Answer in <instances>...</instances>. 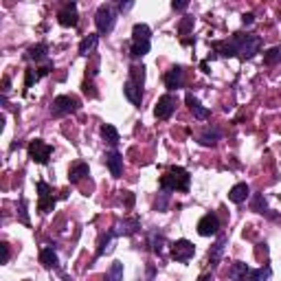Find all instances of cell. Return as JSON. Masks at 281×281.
Returning <instances> with one entry per match:
<instances>
[{"label": "cell", "mask_w": 281, "mask_h": 281, "mask_svg": "<svg viewBox=\"0 0 281 281\" xmlns=\"http://www.w3.org/2000/svg\"><path fill=\"white\" fill-rule=\"evenodd\" d=\"M189 180L191 176L184 167H172L160 176V189L167 194L169 191H189Z\"/></svg>", "instance_id": "obj_1"}, {"label": "cell", "mask_w": 281, "mask_h": 281, "mask_svg": "<svg viewBox=\"0 0 281 281\" xmlns=\"http://www.w3.org/2000/svg\"><path fill=\"white\" fill-rule=\"evenodd\" d=\"M150 46H152V31L150 27L143 25V22H138L132 29V49L130 53L132 57H143L150 53Z\"/></svg>", "instance_id": "obj_2"}, {"label": "cell", "mask_w": 281, "mask_h": 281, "mask_svg": "<svg viewBox=\"0 0 281 281\" xmlns=\"http://www.w3.org/2000/svg\"><path fill=\"white\" fill-rule=\"evenodd\" d=\"M116 22V9L112 5H101L97 13H95V25H97L99 33H110Z\"/></svg>", "instance_id": "obj_3"}, {"label": "cell", "mask_w": 281, "mask_h": 281, "mask_svg": "<svg viewBox=\"0 0 281 281\" xmlns=\"http://www.w3.org/2000/svg\"><path fill=\"white\" fill-rule=\"evenodd\" d=\"M79 110V101L71 95H60V97L53 99V106H51V114L53 116H66V114H73Z\"/></svg>", "instance_id": "obj_4"}, {"label": "cell", "mask_w": 281, "mask_h": 281, "mask_svg": "<svg viewBox=\"0 0 281 281\" xmlns=\"http://www.w3.org/2000/svg\"><path fill=\"white\" fill-rule=\"evenodd\" d=\"M51 154H53V147H51L49 143H44V140L35 138L29 143V156H31L33 162H38V165H46Z\"/></svg>", "instance_id": "obj_5"}, {"label": "cell", "mask_w": 281, "mask_h": 281, "mask_svg": "<svg viewBox=\"0 0 281 281\" xmlns=\"http://www.w3.org/2000/svg\"><path fill=\"white\" fill-rule=\"evenodd\" d=\"M262 49V38L260 35H244L242 33V42H240V57L242 60H250L260 53Z\"/></svg>", "instance_id": "obj_6"}, {"label": "cell", "mask_w": 281, "mask_h": 281, "mask_svg": "<svg viewBox=\"0 0 281 281\" xmlns=\"http://www.w3.org/2000/svg\"><path fill=\"white\" fill-rule=\"evenodd\" d=\"M194 253H196V246L189 240H176L172 244V257L176 262H180V264L189 262L191 257H194Z\"/></svg>", "instance_id": "obj_7"}, {"label": "cell", "mask_w": 281, "mask_h": 281, "mask_svg": "<svg viewBox=\"0 0 281 281\" xmlns=\"http://www.w3.org/2000/svg\"><path fill=\"white\" fill-rule=\"evenodd\" d=\"M218 231H220V218L213 211L204 213L200 222H198V233H200L202 238H211V235H216Z\"/></svg>", "instance_id": "obj_8"}, {"label": "cell", "mask_w": 281, "mask_h": 281, "mask_svg": "<svg viewBox=\"0 0 281 281\" xmlns=\"http://www.w3.org/2000/svg\"><path fill=\"white\" fill-rule=\"evenodd\" d=\"M240 42H242V33H235L231 40L213 42V49H216L222 57H233V55H240Z\"/></svg>", "instance_id": "obj_9"}, {"label": "cell", "mask_w": 281, "mask_h": 281, "mask_svg": "<svg viewBox=\"0 0 281 281\" xmlns=\"http://www.w3.org/2000/svg\"><path fill=\"white\" fill-rule=\"evenodd\" d=\"M174 110H176V97L174 95H162L156 103V108H154V114H156V119L165 121L174 114Z\"/></svg>", "instance_id": "obj_10"}, {"label": "cell", "mask_w": 281, "mask_h": 281, "mask_svg": "<svg viewBox=\"0 0 281 281\" xmlns=\"http://www.w3.org/2000/svg\"><path fill=\"white\" fill-rule=\"evenodd\" d=\"M57 22H60L62 27H77V22H79V13H77V5L75 3H68V5H64L60 13H57Z\"/></svg>", "instance_id": "obj_11"}, {"label": "cell", "mask_w": 281, "mask_h": 281, "mask_svg": "<svg viewBox=\"0 0 281 281\" xmlns=\"http://www.w3.org/2000/svg\"><path fill=\"white\" fill-rule=\"evenodd\" d=\"M38 191H40V202H38V206H40V211L42 213H49V211H53V206H55V198H53V194H51V187L46 182H38Z\"/></svg>", "instance_id": "obj_12"}, {"label": "cell", "mask_w": 281, "mask_h": 281, "mask_svg": "<svg viewBox=\"0 0 281 281\" xmlns=\"http://www.w3.org/2000/svg\"><path fill=\"white\" fill-rule=\"evenodd\" d=\"M182 84H184L182 66H174V68H169L165 73V86L169 88V90H178V88H182Z\"/></svg>", "instance_id": "obj_13"}, {"label": "cell", "mask_w": 281, "mask_h": 281, "mask_svg": "<svg viewBox=\"0 0 281 281\" xmlns=\"http://www.w3.org/2000/svg\"><path fill=\"white\" fill-rule=\"evenodd\" d=\"M123 95L134 103V106H140V101H143V88H140L138 84H134L132 79H128L123 84Z\"/></svg>", "instance_id": "obj_14"}, {"label": "cell", "mask_w": 281, "mask_h": 281, "mask_svg": "<svg viewBox=\"0 0 281 281\" xmlns=\"http://www.w3.org/2000/svg\"><path fill=\"white\" fill-rule=\"evenodd\" d=\"M184 101H187L189 110H191V112H194V116H196L198 121H206V119H209V110H206V108H204L202 103L198 101V99H196L191 92H187V97H184Z\"/></svg>", "instance_id": "obj_15"}, {"label": "cell", "mask_w": 281, "mask_h": 281, "mask_svg": "<svg viewBox=\"0 0 281 281\" xmlns=\"http://www.w3.org/2000/svg\"><path fill=\"white\" fill-rule=\"evenodd\" d=\"M106 162H108V169H110V174L114 176V178H119V176L123 174V156L119 152H110L108 156H106Z\"/></svg>", "instance_id": "obj_16"}, {"label": "cell", "mask_w": 281, "mask_h": 281, "mask_svg": "<svg viewBox=\"0 0 281 281\" xmlns=\"http://www.w3.org/2000/svg\"><path fill=\"white\" fill-rule=\"evenodd\" d=\"M248 196H250V187H248L246 182H238L231 191H228V200L235 202V204H242Z\"/></svg>", "instance_id": "obj_17"}, {"label": "cell", "mask_w": 281, "mask_h": 281, "mask_svg": "<svg viewBox=\"0 0 281 281\" xmlns=\"http://www.w3.org/2000/svg\"><path fill=\"white\" fill-rule=\"evenodd\" d=\"M97 44H99V33H88L86 38L79 42V53L84 57H88L95 49H97Z\"/></svg>", "instance_id": "obj_18"}, {"label": "cell", "mask_w": 281, "mask_h": 281, "mask_svg": "<svg viewBox=\"0 0 281 281\" xmlns=\"http://www.w3.org/2000/svg\"><path fill=\"white\" fill-rule=\"evenodd\" d=\"M138 228H140L138 218H130V220H123L116 224V235H134Z\"/></svg>", "instance_id": "obj_19"}, {"label": "cell", "mask_w": 281, "mask_h": 281, "mask_svg": "<svg viewBox=\"0 0 281 281\" xmlns=\"http://www.w3.org/2000/svg\"><path fill=\"white\" fill-rule=\"evenodd\" d=\"M88 174H90V169H88L86 162H73L71 169H68V180L71 182H79L81 178H86Z\"/></svg>", "instance_id": "obj_20"}, {"label": "cell", "mask_w": 281, "mask_h": 281, "mask_svg": "<svg viewBox=\"0 0 281 281\" xmlns=\"http://www.w3.org/2000/svg\"><path fill=\"white\" fill-rule=\"evenodd\" d=\"M40 262L46 266V268H57V264H60V260H57V253L53 246H44L40 250Z\"/></svg>", "instance_id": "obj_21"}, {"label": "cell", "mask_w": 281, "mask_h": 281, "mask_svg": "<svg viewBox=\"0 0 281 281\" xmlns=\"http://www.w3.org/2000/svg\"><path fill=\"white\" fill-rule=\"evenodd\" d=\"M224 246H226V238H224V235H220L218 242L213 244L211 250H209V262H211V266H218L222 253H224Z\"/></svg>", "instance_id": "obj_22"}, {"label": "cell", "mask_w": 281, "mask_h": 281, "mask_svg": "<svg viewBox=\"0 0 281 281\" xmlns=\"http://www.w3.org/2000/svg\"><path fill=\"white\" fill-rule=\"evenodd\" d=\"M248 272H250V266H248V264H244V262H235V264L231 266V270H228V277H231L233 281H244Z\"/></svg>", "instance_id": "obj_23"}, {"label": "cell", "mask_w": 281, "mask_h": 281, "mask_svg": "<svg viewBox=\"0 0 281 281\" xmlns=\"http://www.w3.org/2000/svg\"><path fill=\"white\" fill-rule=\"evenodd\" d=\"M270 277H272V268L270 266H262V268H257V270L250 268V272L244 281H270Z\"/></svg>", "instance_id": "obj_24"}, {"label": "cell", "mask_w": 281, "mask_h": 281, "mask_svg": "<svg viewBox=\"0 0 281 281\" xmlns=\"http://www.w3.org/2000/svg\"><path fill=\"white\" fill-rule=\"evenodd\" d=\"M49 46L44 42H40V44H35V46H31L29 49V57L31 60H35V62H49Z\"/></svg>", "instance_id": "obj_25"}, {"label": "cell", "mask_w": 281, "mask_h": 281, "mask_svg": "<svg viewBox=\"0 0 281 281\" xmlns=\"http://www.w3.org/2000/svg\"><path fill=\"white\" fill-rule=\"evenodd\" d=\"M220 140V130L218 128H206L202 134H200V143L206 147H213Z\"/></svg>", "instance_id": "obj_26"}, {"label": "cell", "mask_w": 281, "mask_h": 281, "mask_svg": "<svg viewBox=\"0 0 281 281\" xmlns=\"http://www.w3.org/2000/svg\"><path fill=\"white\" fill-rule=\"evenodd\" d=\"M250 206H253V211L262 213V216H270V209H268V202H266L264 194H255V196H253V202H250Z\"/></svg>", "instance_id": "obj_27"}, {"label": "cell", "mask_w": 281, "mask_h": 281, "mask_svg": "<svg viewBox=\"0 0 281 281\" xmlns=\"http://www.w3.org/2000/svg\"><path fill=\"white\" fill-rule=\"evenodd\" d=\"M101 136L106 138L110 145H116V143H119V132H116V128H114V125H110V123L101 125Z\"/></svg>", "instance_id": "obj_28"}, {"label": "cell", "mask_w": 281, "mask_h": 281, "mask_svg": "<svg viewBox=\"0 0 281 281\" xmlns=\"http://www.w3.org/2000/svg\"><path fill=\"white\" fill-rule=\"evenodd\" d=\"M114 238H116V231H108L106 235H103V238H101V246L97 250V257H101V255H106V253L112 250V240Z\"/></svg>", "instance_id": "obj_29"}, {"label": "cell", "mask_w": 281, "mask_h": 281, "mask_svg": "<svg viewBox=\"0 0 281 281\" xmlns=\"http://www.w3.org/2000/svg\"><path fill=\"white\" fill-rule=\"evenodd\" d=\"M150 246H152L154 253L160 255L162 248H165V235H162V233H152L150 235Z\"/></svg>", "instance_id": "obj_30"}, {"label": "cell", "mask_w": 281, "mask_h": 281, "mask_svg": "<svg viewBox=\"0 0 281 281\" xmlns=\"http://www.w3.org/2000/svg\"><path fill=\"white\" fill-rule=\"evenodd\" d=\"M130 79L143 88V84H145V68H143V66H132V68H130Z\"/></svg>", "instance_id": "obj_31"}, {"label": "cell", "mask_w": 281, "mask_h": 281, "mask_svg": "<svg viewBox=\"0 0 281 281\" xmlns=\"http://www.w3.org/2000/svg\"><path fill=\"white\" fill-rule=\"evenodd\" d=\"M264 62L266 64H279L281 62V46H272L264 53Z\"/></svg>", "instance_id": "obj_32"}, {"label": "cell", "mask_w": 281, "mask_h": 281, "mask_svg": "<svg viewBox=\"0 0 281 281\" xmlns=\"http://www.w3.org/2000/svg\"><path fill=\"white\" fill-rule=\"evenodd\" d=\"M108 279H110V281H121V279H123V264H121V262H114L112 266H110Z\"/></svg>", "instance_id": "obj_33"}, {"label": "cell", "mask_w": 281, "mask_h": 281, "mask_svg": "<svg viewBox=\"0 0 281 281\" xmlns=\"http://www.w3.org/2000/svg\"><path fill=\"white\" fill-rule=\"evenodd\" d=\"M191 29H194V18H191V16H184L182 22H180V27H178V33H180V35H189Z\"/></svg>", "instance_id": "obj_34"}, {"label": "cell", "mask_w": 281, "mask_h": 281, "mask_svg": "<svg viewBox=\"0 0 281 281\" xmlns=\"http://www.w3.org/2000/svg\"><path fill=\"white\" fill-rule=\"evenodd\" d=\"M38 68H27V81H25V88H31L33 86V81H38L42 75L40 73H35Z\"/></svg>", "instance_id": "obj_35"}, {"label": "cell", "mask_w": 281, "mask_h": 281, "mask_svg": "<svg viewBox=\"0 0 281 281\" xmlns=\"http://www.w3.org/2000/svg\"><path fill=\"white\" fill-rule=\"evenodd\" d=\"M18 216H20V222L22 224H29V213H27V200L25 198H20V211H18Z\"/></svg>", "instance_id": "obj_36"}, {"label": "cell", "mask_w": 281, "mask_h": 281, "mask_svg": "<svg viewBox=\"0 0 281 281\" xmlns=\"http://www.w3.org/2000/svg\"><path fill=\"white\" fill-rule=\"evenodd\" d=\"M187 7H189L187 0H178V3H176V0H174V3H172V9H174V11H184V9H187Z\"/></svg>", "instance_id": "obj_37"}, {"label": "cell", "mask_w": 281, "mask_h": 281, "mask_svg": "<svg viewBox=\"0 0 281 281\" xmlns=\"http://www.w3.org/2000/svg\"><path fill=\"white\" fill-rule=\"evenodd\" d=\"M0 248H3V264H7L9 262V244H0Z\"/></svg>", "instance_id": "obj_38"}, {"label": "cell", "mask_w": 281, "mask_h": 281, "mask_svg": "<svg viewBox=\"0 0 281 281\" xmlns=\"http://www.w3.org/2000/svg\"><path fill=\"white\" fill-rule=\"evenodd\" d=\"M242 22H244V27H250V25L255 22V16H253V13H244V16H242Z\"/></svg>", "instance_id": "obj_39"}, {"label": "cell", "mask_w": 281, "mask_h": 281, "mask_svg": "<svg viewBox=\"0 0 281 281\" xmlns=\"http://www.w3.org/2000/svg\"><path fill=\"white\" fill-rule=\"evenodd\" d=\"M132 204H134V194H125V206H128V209H132Z\"/></svg>", "instance_id": "obj_40"}, {"label": "cell", "mask_w": 281, "mask_h": 281, "mask_svg": "<svg viewBox=\"0 0 281 281\" xmlns=\"http://www.w3.org/2000/svg\"><path fill=\"white\" fill-rule=\"evenodd\" d=\"M132 7H134V3H119V7H116V9H119V11H130Z\"/></svg>", "instance_id": "obj_41"}, {"label": "cell", "mask_w": 281, "mask_h": 281, "mask_svg": "<svg viewBox=\"0 0 281 281\" xmlns=\"http://www.w3.org/2000/svg\"><path fill=\"white\" fill-rule=\"evenodd\" d=\"M9 84H11V79L9 77H3V95L9 92Z\"/></svg>", "instance_id": "obj_42"}, {"label": "cell", "mask_w": 281, "mask_h": 281, "mask_svg": "<svg viewBox=\"0 0 281 281\" xmlns=\"http://www.w3.org/2000/svg\"><path fill=\"white\" fill-rule=\"evenodd\" d=\"M198 281H213L211 272H204V275H200V277H198Z\"/></svg>", "instance_id": "obj_43"}, {"label": "cell", "mask_w": 281, "mask_h": 281, "mask_svg": "<svg viewBox=\"0 0 281 281\" xmlns=\"http://www.w3.org/2000/svg\"><path fill=\"white\" fill-rule=\"evenodd\" d=\"M200 68H202L204 73H211V71H209V64H206V62H202V64H200Z\"/></svg>", "instance_id": "obj_44"}]
</instances>
